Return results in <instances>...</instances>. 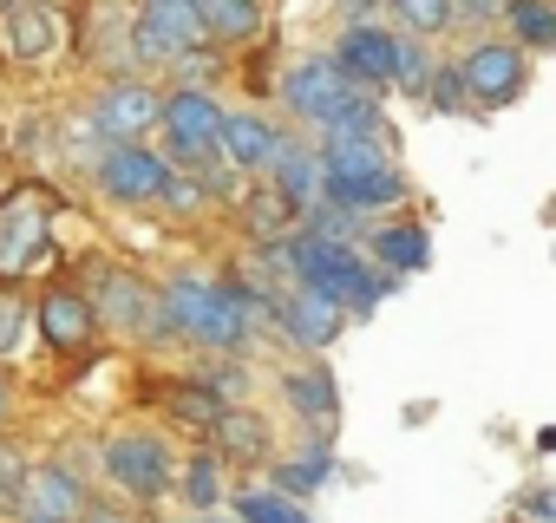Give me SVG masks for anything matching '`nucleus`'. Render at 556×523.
Wrapping results in <instances>:
<instances>
[{"mask_svg":"<svg viewBox=\"0 0 556 523\" xmlns=\"http://www.w3.org/2000/svg\"><path fill=\"white\" fill-rule=\"evenodd\" d=\"M157 315H164V334L177 341H197V347H242L249 341V321L268 315L249 289H216L203 276H170L157 289Z\"/></svg>","mask_w":556,"mask_h":523,"instance_id":"nucleus-1","label":"nucleus"},{"mask_svg":"<svg viewBox=\"0 0 556 523\" xmlns=\"http://www.w3.org/2000/svg\"><path fill=\"white\" fill-rule=\"evenodd\" d=\"M99 471H105L112 490L131 497V503H157V497L177 484V464H170V451H164L157 432H112L105 451H99Z\"/></svg>","mask_w":556,"mask_h":523,"instance_id":"nucleus-2","label":"nucleus"},{"mask_svg":"<svg viewBox=\"0 0 556 523\" xmlns=\"http://www.w3.org/2000/svg\"><path fill=\"white\" fill-rule=\"evenodd\" d=\"M47 229H53V196L47 190H14L0 203V282H21L47 262Z\"/></svg>","mask_w":556,"mask_h":523,"instance_id":"nucleus-3","label":"nucleus"},{"mask_svg":"<svg viewBox=\"0 0 556 523\" xmlns=\"http://www.w3.org/2000/svg\"><path fill=\"white\" fill-rule=\"evenodd\" d=\"M210 40L203 27V8L197 0H144L131 14V60H190L197 47Z\"/></svg>","mask_w":556,"mask_h":523,"instance_id":"nucleus-4","label":"nucleus"},{"mask_svg":"<svg viewBox=\"0 0 556 523\" xmlns=\"http://www.w3.org/2000/svg\"><path fill=\"white\" fill-rule=\"evenodd\" d=\"M164 125V99L144 86V79H118L92 99V131L105 144H144V131Z\"/></svg>","mask_w":556,"mask_h":523,"instance_id":"nucleus-5","label":"nucleus"},{"mask_svg":"<svg viewBox=\"0 0 556 523\" xmlns=\"http://www.w3.org/2000/svg\"><path fill=\"white\" fill-rule=\"evenodd\" d=\"M164 138H170V157H184V164L223 157V151H216V138H223V105H216L210 92L184 86L177 99H164Z\"/></svg>","mask_w":556,"mask_h":523,"instance_id":"nucleus-6","label":"nucleus"},{"mask_svg":"<svg viewBox=\"0 0 556 523\" xmlns=\"http://www.w3.org/2000/svg\"><path fill=\"white\" fill-rule=\"evenodd\" d=\"M92 315L112 321V328H131V334H164V315H157V295L131 276V269H99L92 289H86Z\"/></svg>","mask_w":556,"mask_h":523,"instance_id":"nucleus-7","label":"nucleus"},{"mask_svg":"<svg viewBox=\"0 0 556 523\" xmlns=\"http://www.w3.org/2000/svg\"><path fill=\"white\" fill-rule=\"evenodd\" d=\"M348 99H354V86H348L341 60H302V66L282 79V105H289L295 118H308V125H328Z\"/></svg>","mask_w":556,"mask_h":523,"instance_id":"nucleus-8","label":"nucleus"},{"mask_svg":"<svg viewBox=\"0 0 556 523\" xmlns=\"http://www.w3.org/2000/svg\"><path fill=\"white\" fill-rule=\"evenodd\" d=\"M321 170H328V183L387 177V170H393L387 125H361V131H334V138H321Z\"/></svg>","mask_w":556,"mask_h":523,"instance_id":"nucleus-9","label":"nucleus"},{"mask_svg":"<svg viewBox=\"0 0 556 523\" xmlns=\"http://www.w3.org/2000/svg\"><path fill=\"white\" fill-rule=\"evenodd\" d=\"M99 183H105V196H118V203H157L164 183H170V164H164L157 151H144V144H112V151L99 157Z\"/></svg>","mask_w":556,"mask_h":523,"instance_id":"nucleus-10","label":"nucleus"},{"mask_svg":"<svg viewBox=\"0 0 556 523\" xmlns=\"http://www.w3.org/2000/svg\"><path fill=\"white\" fill-rule=\"evenodd\" d=\"M465 86H471L478 105L517 99V86H523V47H510V40H478V47L465 53Z\"/></svg>","mask_w":556,"mask_h":523,"instance_id":"nucleus-11","label":"nucleus"},{"mask_svg":"<svg viewBox=\"0 0 556 523\" xmlns=\"http://www.w3.org/2000/svg\"><path fill=\"white\" fill-rule=\"evenodd\" d=\"M275 321H282V334H289L295 347H334L341 328H348V308H334V302L315 295V289H289L282 302H275Z\"/></svg>","mask_w":556,"mask_h":523,"instance_id":"nucleus-12","label":"nucleus"},{"mask_svg":"<svg viewBox=\"0 0 556 523\" xmlns=\"http://www.w3.org/2000/svg\"><path fill=\"white\" fill-rule=\"evenodd\" d=\"M21 510L60 516V523H86L92 497H86V477H79V471H66V464H34V471H27V490H21Z\"/></svg>","mask_w":556,"mask_h":523,"instance_id":"nucleus-13","label":"nucleus"},{"mask_svg":"<svg viewBox=\"0 0 556 523\" xmlns=\"http://www.w3.org/2000/svg\"><path fill=\"white\" fill-rule=\"evenodd\" d=\"M275 190H282L302 216L328 196V170H321V151H308V144H275Z\"/></svg>","mask_w":556,"mask_h":523,"instance_id":"nucleus-14","label":"nucleus"},{"mask_svg":"<svg viewBox=\"0 0 556 523\" xmlns=\"http://www.w3.org/2000/svg\"><path fill=\"white\" fill-rule=\"evenodd\" d=\"M92 328H99V315H92V302H86L79 289H53V295L40 302V334H47L60 354H79V347L92 341Z\"/></svg>","mask_w":556,"mask_h":523,"instance_id":"nucleus-15","label":"nucleus"},{"mask_svg":"<svg viewBox=\"0 0 556 523\" xmlns=\"http://www.w3.org/2000/svg\"><path fill=\"white\" fill-rule=\"evenodd\" d=\"M0 40H8L14 60H47V53L60 47V21H53L47 0H14V8H8V27H0Z\"/></svg>","mask_w":556,"mask_h":523,"instance_id":"nucleus-16","label":"nucleus"},{"mask_svg":"<svg viewBox=\"0 0 556 523\" xmlns=\"http://www.w3.org/2000/svg\"><path fill=\"white\" fill-rule=\"evenodd\" d=\"M275 138L262 118H249V112H223V138H216V151H223V164L229 170H268L275 164Z\"/></svg>","mask_w":556,"mask_h":523,"instance_id":"nucleus-17","label":"nucleus"},{"mask_svg":"<svg viewBox=\"0 0 556 523\" xmlns=\"http://www.w3.org/2000/svg\"><path fill=\"white\" fill-rule=\"evenodd\" d=\"M393 66H400V40L393 34H380V27H348L341 34V73L348 79L380 86V79H393Z\"/></svg>","mask_w":556,"mask_h":523,"instance_id":"nucleus-18","label":"nucleus"},{"mask_svg":"<svg viewBox=\"0 0 556 523\" xmlns=\"http://www.w3.org/2000/svg\"><path fill=\"white\" fill-rule=\"evenodd\" d=\"M374 255H380V269H393V276H419L432 262V242L413 222H387V229H374Z\"/></svg>","mask_w":556,"mask_h":523,"instance_id":"nucleus-19","label":"nucleus"},{"mask_svg":"<svg viewBox=\"0 0 556 523\" xmlns=\"http://www.w3.org/2000/svg\"><path fill=\"white\" fill-rule=\"evenodd\" d=\"M210 438H216V451H223V458H249V464H262V458H268V425H262L255 412H223Z\"/></svg>","mask_w":556,"mask_h":523,"instance_id":"nucleus-20","label":"nucleus"},{"mask_svg":"<svg viewBox=\"0 0 556 523\" xmlns=\"http://www.w3.org/2000/svg\"><path fill=\"white\" fill-rule=\"evenodd\" d=\"M282 393L295 399V412H302V419H315V425L328 432V419H334V380H328L321 367H295V373L282 380Z\"/></svg>","mask_w":556,"mask_h":523,"instance_id":"nucleus-21","label":"nucleus"},{"mask_svg":"<svg viewBox=\"0 0 556 523\" xmlns=\"http://www.w3.org/2000/svg\"><path fill=\"white\" fill-rule=\"evenodd\" d=\"M229 510H236V523H315L295 497H282V490H236L229 497Z\"/></svg>","mask_w":556,"mask_h":523,"instance_id":"nucleus-22","label":"nucleus"},{"mask_svg":"<svg viewBox=\"0 0 556 523\" xmlns=\"http://www.w3.org/2000/svg\"><path fill=\"white\" fill-rule=\"evenodd\" d=\"M197 8H203L210 40H249V34L262 27V8H255V0H197Z\"/></svg>","mask_w":556,"mask_h":523,"instance_id":"nucleus-23","label":"nucleus"},{"mask_svg":"<svg viewBox=\"0 0 556 523\" xmlns=\"http://www.w3.org/2000/svg\"><path fill=\"white\" fill-rule=\"evenodd\" d=\"M216 471H223V464H216V451H197V458L177 471V490H184V503H190L197 516L223 503V477H216Z\"/></svg>","mask_w":556,"mask_h":523,"instance_id":"nucleus-24","label":"nucleus"},{"mask_svg":"<svg viewBox=\"0 0 556 523\" xmlns=\"http://www.w3.org/2000/svg\"><path fill=\"white\" fill-rule=\"evenodd\" d=\"M328 484V458L321 451H302V458H282V464H275V490H282V497H315Z\"/></svg>","mask_w":556,"mask_h":523,"instance_id":"nucleus-25","label":"nucleus"},{"mask_svg":"<svg viewBox=\"0 0 556 523\" xmlns=\"http://www.w3.org/2000/svg\"><path fill=\"white\" fill-rule=\"evenodd\" d=\"M510 34H517V47H556V8H543V0H510Z\"/></svg>","mask_w":556,"mask_h":523,"instance_id":"nucleus-26","label":"nucleus"},{"mask_svg":"<svg viewBox=\"0 0 556 523\" xmlns=\"http://www.w3.org/2000/svg\"><path fill=\"white\" fill-rule=\"evenodd\" d=\"M393 14H400L413 34H445V27H452V0H393Z\"/></svg>","mask_w":556,"mask_h":523,"instance_id":"nucleus-27","label":"nucleus"},{"mask_svg":"<svg viewBox=\"0 0 556 523\" xmlns=\"http://www.w3.org/2000/svg\"><path fill=\"white\" fill-rule=\"evenodd\" d=\"M465 99H471V86H465V66H445V73H432V105H439V112H465Z\"/></svg>","mask_w":556,"mask_h":523,"instance_id":"nucleus-28","label":"nucleus"},{"mask_svg":"<svg viewBox=\"0 0 556 523\" xmlns=\"http://www.w3.org/2000/svg\"><path fill=\"white\" fill-rule=\"evenodd\" d=\"M21 334H27V308H21L14 295H0V354H14Z\"/></svg>","mask_w":556,"mask_h":523,"instance_id":"nucleus-29","label":"nucleus"},{"mask_svg":"<svg viewBox=\"0 0 556 523\" xmlns=\"http://www.w3.org/2000/svg\"><path fill=\"white\" fill-rule=\"evenodd\" d=\"M157 203H170V209H184V216H190V209H203V183H184V177H170Z\"/></svg>","mask_w":556,"mask_h":523,"instance_id":"nucleus-30","label":"nucleus"},{"mask_svg":"<svg viewBox=\"0 0 556 523\" xmlns=\"http://www.w3.org/2000/svg\"><path fill=\"white\" fill-rule=\"evenodd\" d=\"M497 0H452V21H491Z\"/></svg>","mask_w":556,"mask_h":523,"instance_id":"nucleus-31","label":"nucleus"},{"mask_svg":"<svg viewBox=\"0 0 556 523\" xmlns=\"http://www.w3.org/2000/svg\"><path fill=\"white\" fill-rule=\"evenodd\" d=\"M523 510H530L536 523H556V490H530V497H523Z\"/></svg>","mask_w":556,"mask_h":523,"instance_id":"nucleus-32","label":"nucleus"},{"mask_svg":"<svg viewBox=\"0 0 556 523\" xmlns=\"http://www.w3.org/2000/svg\"><path fill=\"white\" fill-rule=\"evenodd\" d=\"M8 510H21V490H14L8 477H0V516H8Z\"/></svg>","mask_w":556,"mask_h":523,"instance_id":"nucleus-33","label":"nucleus"},{"mask_svg":"<svg viewBox=\"0 0 556 523\" xmlns=\"http://www.w3.org/2000/svg\"><path fill=\"white\" fill-rule=\"evenodd\" d=\"M367 8H374V0H341V14H354V21H361Z\"/></svg>","mask_w":556,"mask_h":523,"instance_id":"nucleus-34","label":"nucleus"},{"mask_svg":"<svg viewBox=\"0 0 556 523\" xmlns=\"http://www.w3.org/2000/svg\"><path fill=\"white\" fill-rule=\"evenodd\" d=\"M14 523H60V516H40V510H21Z\"/></svg>","mask_w":556,"mask_h":523,"instance_id":"nucleus-35","label":"nucleus"},{"mask_svg":"<svg viewBox=\"0 0 556 523\" xmlns=\"http://www.w3.org/2000/svg\"><path fill=\"white\" fill-rule=\"evenodd\" d=\"M184 523H223V516H216V510H203V516H197V510H190V516H184Z\"/></svg>","mask_w":556,"mask_h":523,"instance_id":"nucleus-36","label":"nucleus"},{"mask_svg":"<svg viewBox=\"0 0 556 523\" xmlns=\"http://www.w3.org/2000/svg\"><path fill=\"white\" fill-rule=\"evenodd\" d=\"M0 419H8V380H0Z\"/></svg>","mask_w":556,"mask_h":523,"instance_id":"nucleus-37","label":"nucleus"},{"mask_svg":"<svg viewBox=\"0 0 556 523\" xmlns=\"http://www.w3.org/2000/svg\"><path fill=\"white\" fill-rule=\"evenodd\" d=\"M0 8H14V0H0Z\"/></svg>","mask_w":556,"mask_h":523,"instance_id":"nucleus-38","label":"nucleus"}]
</instances>
